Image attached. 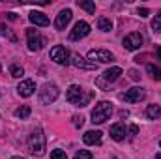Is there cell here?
Instances as JSON below:
<instances>
[{"label": "cell", "mask_w": 161, "mask_h": 159, "mask_svg": "<svg viewBox=\"0 0 161 159\" xmlns=\"http://www.w3.org/2000/svg\"><path fill=\"white\" fill-rule=\"evenodd\" d=\"M71 17H73L71 9H62V11L56 15V21H54V28H56V30H66V26L69 25Z\"/></svg>", "instance_id": "cell-12"}, {"label": "cell", "mask_w": 161, "mask_h": 159, "mask_svg": "<svg viewBox=\"0 0 161 159\" xmlns=\"http://www.w3.org/2000/svg\"><path fill=\"white\" fill-rule=\"evenodd\" d=\"M71 120H73V125H75V127H82V123H84V118L79 116V114H75Z\"/></svg>", "instance_id": "cell-28"}, {"label": "cell", "mask_w": 161, "mask_h": 159, "mask_svg": "<svg viewBox=\"0 0 161 159\" xmlns=\"http://www.w3.org/2000/svg\"><path fill=\"white\" fill-rule=\"evenodd\" d=\"M51 159H68L64 150H53L51 152Z\"/></svg>", "instance_id": "cell-26"}, {"label": "cell", "mask_w": 161, "mask_h": 159, "mask_svg": "<svg viewBox=\"0 0 161 159\" xmlns=\"http://www.w3.org/2000/svg\"><path fill=\"white\" fill-rule=\"evenodd\" d=\"M26 43H28V49L32 52L36 51H41L43 45H45V38L40 34V30L36 28H26Z\"/></svg>", "instance_id": "cell-6"}, {"label": "cell", "mask_w": 161, "mask_h": 159, "mask_svg": "<svg viewBox=\"0 0 161 159\" xmlns=\"http://www.w3.org/2000/svg\"><path fill=\"white\" fill-rule=\"evenodd\" d=\"M101 131H86L84 135H82V140H84V144H88V146H96V144H101Z\"/></svg>", "instance_id": "cell-15"}, {"label": "cell", "mask_w": 161, "mask_h": 159, "mask_svg": "<svg viewBox=\"0 0 161 159\" xmlns=\"http://www.w3.org/2000/svg\"><path fill=\"white\" fill-rule=\"evenodd\" d=\"M154 159H161V152H159V154H156V157H154Z\"/></svg>", "instance_id": "cell-34"}, {"label": "cell", "mask_w": 161, "mask_h": 159, "mask_svg": "<svg viewBox=\"0 0 161 159\" xmlns=\"http://www.w3.org/2000/svg\"><path fill=\"white\" fill-rule=\"evenodd\" d=\"M122 75V68H111V69H107L103 75H99L97 79H96V86H99L101 90H107L109 88V84L111 82H116V80L120 79Z\"/></svg>", "instance_id": "cell-4"}, {"label": "cell", "mask_w": 161, "mask_h": 159, "mask_svg": "<svg viewBox=\"0 0 161 159\" xmlns=\"http://www.w3.org/2000/svg\"><path fill=\"white\" fill-rule=\"evenodd\" d=\"M92 97H94V94L90 90H84L79 84H71L66 92V99L75 107H86L92 101Z\"/></svg>", "instance_id": "cell-1"}, {"label": "cell", "mask_w": 161, "mask_h": 159, "mask_svg": "<svg viewBox=\"0 0 161 159\" xmlns=\"http://www.w3.org/2000/svg\"><path fill=\"white\" fill-rule=\"evenodd\" d=\"M142 36L139 34V32H131V34H127L122 43H124V49L125 51H137V49H141V45H142Z\"/></svg>", "instance_id": "cell-11"}, {"label": "cell", "mask_w": 161, "mask_h": 159, "mask_svg": "<svg viewBox=\"0 0 161 159\" xmlns=\"http://www.w3.org/2000/svg\"><path fill=\"white\" fill-rule=\"evenodd\" d=\"M28 150L36 157H41L45 154V135H43L41 127H36L30 133V137H28Z\"/></svg>", "instance_id": "cell-2"}, {"label": "cell", "mask_w": 161, "mask_h": 159, "mask_svg": "<svg viewBox=\"0 0 161 159\" xmlns=\"http://www.w3.org/2000/svg\"><path fill=\"white\" fill-rule=\"evenodd\" d=\"M8 19H9V21H15V19H17V15H15V13H8Z\"/></svg>", "instance_id": "cell-32"}, {"label": "cell", "mask_w": 161, "mask_h": 159, "mask_svg": "<svg viewBox=\"0 0 161 159\" xmlns=\"http://www.w3.org/2000/svg\"><path fill=\"white\" fill-rule=\"evenodd\" d=\"M139 15L141 17H148L150 15V9L148 8H139Z\"/></svg>", "instance_id": "cell-30"}, {"label": "cell", "mask_w": 161, "mask_h": 159, "mask_svg": "<svg viewBox=\"0 0 161 159\" xmlns=\"http://www.w3.org/2000/svg\"><path fill=\"white\" fill-rule=\"evenodd\" d=\"M28 19H30V23L36 25V26H49V17H47L45 13H41V11H30Z\"/></svg>", "instance_id": "cell-17"}, {"label": "cell", "mask_w": 161, "mask_h": 159, "mask_svg": "<svg viewBox=\"0 0 161 159\" xmlns=\"http://www.w3.org/2000/svg\"><path fill=\"white\" fill-rule=\"evenodd\" d=\"M88 60L90 62H99V64H109V62H113L114 60V56H113V52L111 51H105V49H92L90 52H88Z\"/></svg>", "instance_id": "cell-8"}, {"label": "cell", "mask_w": 161, "mask_h": 159, "mask_svg": "<svg viewBox=\"0 0 161 159\" xmlns=\"http://www.w3.org/2000/svg\"><path fill=\"white\" fill-rule=\"evenodd\" d=\"M159 146H161V142H159Z\"/></svg>", "instance_id": "cell-37"}, {"label": "cell", "mask_w": 161, "mask_h": 159, "mask_svg": "<svg viewBox=\"0 0 161 159\" xmlns=\"http://www.w3.org/2000/svg\"><path fill=\"white\" fill-rule=\"evenodd\" d=\"M28 116H30V107H28V105H23V107H19V109L15 111V118L25 120V118H28Z\"/></svg>", "instance_id": "cell-22"}, {"label": "cell", "mask_w": 161, "mask_h": 159, "mask_svg": "<svg viewBox=\"0 0 161 159\" xmlns=\"http://www.w3.org/2000/svg\"><path fill=\"white\" fill-rule=\"evenodd\" d=\"M146 71L150 73V77H152V79L161 80V69H159V68H156L154 64H148V66H146Z\"/></svg>", "instance_id": "cell-23"}, {"label": "cell", "mask_w": 161, "mask_h": 159, "mask_svg": "<svg viewBox=\"0 0 161 159\" xmlns=\"http://www.w3.org/2000/svg\"><path fill=\"white\" fill-rule=\"evenodd\" d=\"M51 60L60 64V66H68L69 64V51L62 45H54L51 49Z\"/></svg>", "instance_id": "cell-7"}, {"label": "cell", "mask_w": 161, "mask_h": 159, "mask_svg": "<svg viewBox=\"0 0 161 159\" xmlns=\"http://www.w3.org/2000/svg\"><path fill=\"white\" fill-rule=\"evenodd\" d=\"M111 114H113V103L99 101L94 107V111H92V122L94 123H103V122H107V120L111 118Z\"/></svg>", "instance_id": "cell-3"}, {"label": "cell", "mask_w": 161, "mask_h": 159, "mask_svg": "<svg viewBox=\"0 0 161 159\" xmlns=\"http://www.w3.org/2000/svg\"><path fill=\"white\" fill-rule=\"evenodd\" d=\"M158 56H159V60H161V47L158 49Z\"/></svg>", "instance_id": "cell-33"}, {"label": "cell", "mask_w": 161, "mask_h": 159, "mask_svg": "<svg viewBox=\"0 0 161 159\" xmlns=\"http://www.w3.org/2000/svg\"><path fill=\"white\" fill-rule=\"evenodd\" d=\"M129 77L133 80H139L141 79V75H139V71H135V69H129Z\"/></svg>", "instance_id": "cell-31"}, {"label": "cell", "mask_w": 161, "mask_h": 159, "mask_svg": "<svg viewBox=\"0 0 161 159\" xmlns=\"http://www.w3.org/2000/svg\"><path fill=\"white\" fill-rule=\"evenodd\" d=\"M0 71H2V68H0Z\"/></svg>", "instance_id": "cell-36"}, {"label": "cell", "mask_w": 161, "mask_h": 159, "mask_svg": "<svg viewBox=\"0 0 161 159\" xmlns=\"http://www.w3.org/2000/svg\"><path fill=\"white\" fill-rule=\"evenodd\" d=\"M146 116L150 120L161 118V107L159 105H148V107H146Z\"/></svg>", "instance_id": "cell-18"}, {"label": "cell", "mask_w": 161, "mask_h": 159, "mask_svg": "<svg viewBox=\"0 0 161 159\" xmlns=\"http://www.w3.org/2000/svg\"><path fill=\"white\" fill-rule=\"evenodd\" d=\"M144 97H146V92H144V88H139V86L120 94V99H124L125 103H141Z\"/></svg>", "instance_id": "cell-9"}, {"label": "cell", "mask_w": 161, "mask_h": 159, "mask_svg": "<svg viewBox=\"0 0 161 159\" xmlns=\"http://www.w3.org/2000/svg\"><path fill=\"white\" fill-rule=\"evenodd\" d=\"M152 28H154L156 32H161V11L154 17V21H152Z\"/></svg>", "instance_id": "cell-25"}, {"label": "cell", "mask_w": 161, "mask_h": 159, "mask_svg": "<svg viewBox=\"0 0 161 159\" xmlns=\"http://www.w3.org/2000/svg\"><path fill=\"white\" fill-rule=\"evenodd\" d=\"M9 73H11V77H15V79H21V77L25 75V69H23L19 64H11V66H9Z\"/></svg>", "instance_id": "cell-21"}, {"label": "cell", "mask_w": 161, "mask_h": 159, "mask_svg": "<svg viewBox=\"0 0 161 159\" xmlns=\"http://www.w3.org/2000/svg\"><path fill=\"white\" fill-rule=\"evenodd\" d=\"M73 159H92V154H90L88 150H79Z\"/></svg>", "instance_id": "cell-27"}, {"label": "cell", "mask_w": 161, "mask_h": 159, "mask_svg": "<svg viewBox=\"0 0 161 159\" xmlns=\"http://www.w3.org/2000/svg\"><path fill=\"white\" fill-rule=\"evenodd\" d=\"M71 62H73V66H75V68L84 69V71H94V69H97V64H94V62H90V60L82 58L80 54H73V56H71Z\"/></svg>", "instance_id": "cell-14"}, {"label": "cell", "mask_w": 161, "mask_h": 159, "mask_svg": "<svg viewBox=\"0 0 161 159\" xmlns=\"http://www.w3.org/2000/svg\"><path fill=\"white\" fill-rule=\"evenodd\" d=\"M0 36L8 38V40H9V41H13V43L17 41V38H15V34H13V32H11V30H9V28H8L6 25H0Z\"/></svg>", "instance_id": "cell-24"}, {"label": "cell", "mask_w": 161, "mask_h": 159, "mask_svg": "<svg viewBox=\"0 0 161 159\" xmlns=\"http://www.w3.org/2000/svg\"><path fill=\"white\" fill-rule=\"evenodd\" d=\"M137 133H139V127H137V125H129V127H127V135H129V137H135Z\"/></svg>", "instance_id": "cell-29"}, {"label": "cell", "mask_w": 161, "mask_h": 159, "mask_svg": "<svg viewBox=\"0 0 161 159\" xmlns=\"http://www.w3.org/2000/svg\"><path fill=\"white\" fill-rule=\"evenodd\" d=\"M34 92H36V82H34V80H30V79L21 80V82H19V86H17V94H19L21 97H30Z\"/></svg>", "instance_id": "cell-13"}, {"label": "cell", "mask_w": 161, "mask_h": 159, "mask_svg": "<svg viewBox=\"0 0 161 159\" xmlns=\"http://www.w3.org/2000/svg\"><path fill=\"white\" fill-rule=\"evenodd\" d=\"M97 28L103 30V32H111L113 30V21L107 19V17H99L97 19Z\"/></svg>", "instance_id": "cell-19"}, {"label": "cell", "mask_w": 161, "mask_h": 159, "mask_svg": "<svg viewBox=\"0 0 161 159\" xmlns=\"http://www.w3.org/2000/svg\"><path fill=\"white\" fill-rule=\"evenodd\" d=\"M11 159H25V157H11Z\"/></svg>", "instance_id": "cell-35"}, {"label": "cell", "mask_w": 161, "mask_h": 159, "mask_svg": "<svg viewBox=\"0 0 161 159\" xmlns=\"http://www.w3.org/2000/svg\"><path fill=\"white\" fill-rule=\"evenodd\" d=\"M125 135H127V129H125V125H124L122 122L111 125V137H113L114 140H118V142H120V140L125 139Z\"/></svg>", "instance_id": "cell-16"}, {"label": "cell", "mask_w": 161, "mask_h": 159, "mask_svg": "<svg viewBox=\"0 0 161 159\" xmlns=\"http://www.w3.org/2000/svg\"><path fill=\"white\" fill-rule=\"evenodd\" d=\"M77 4H79V8H82L84 11H88L90 15L96 13V4H94V2H90V0H79Z\"/></svg>", "instance_id": "cell-20"}, {"label": "cell", "mask_w": 161, "mask_h": 159, "mask_svg": "<svg viewBox=\"0 0 161 159\" xmlns=\"http://www.w3.org/2000/svg\"><path fill=\"white\" fill-rule=\"evenodd\" d=\"M58 94H60L58 86L53 84V82H47V84L41 86V90H40V101L41 103H45V105H51L53 101H56Z\"/></svg>", "instance_id": "cell-5"}, {"label": "cell", "mask_w": 161, "mask_h": 159, "mask_svg": "<svg viewBox=\"0 0 161 159\" xmlns=\"http://www.w3.org/2000/svg\"><path fill=\"white\" fill-rule=\"evenodd\" d=\"M88 34H90V25H88L86 21H79V23H75L73 30L69 32V40L79 41V40H82V38H86Z\"/></svg>", "instance_id": "cell-10"}]
</instances>
